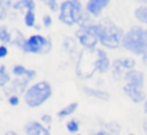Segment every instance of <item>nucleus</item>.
Instances as JSON below:
<instances>
[{"instance_id": "nucleus-1", "label": "nucleus", "mask_w": 147, "mask_h": 135, "mask_svg": "<svg viewBox=\"0 0 147 135\" xmlns=\"http://www.w3.org/2000/svg\"><path fill=\"white\" fill-rule=\"evenodd\" d=\"M124 34V29L109 17L100 18L96 22V36L99 46H102L104 50H119L121 47Z\"/></svg>"}, {"instance_id": "nucleus-2", "label": "nucleus", "mask_w": 147, "mask_h": 135, "mask_svg": "<svg viewBox=\"0 0 147 135\" xmlns=\"http://www.w3.org/2000/svg\"><path fill=\"white\" fill-rule=\"evenodd\" d=\"M121 47L131 55L142 57L147 51V28L142 25L131 26L125 31Z\"/></svg>"}, {"instance_id": "nucleus-3", "label": "nucleus", "mask_w": 147, "mask_h": 135, "mask_svg": "<svg viewBox=\"0 0 147 135\" xmlns=\"http://www.w3.org/2000/svg\"><path fill=\"white\" fill-rule=\"evenodd\" d=\"M52 85L48 81L42 79L31 83L28 91L22 96V100L26 104V107L31 108V109H36V108H40L42 105H45L52 97Z\"/></svg>"}, {"instance_id": "nucleus-4", "label": "nucleus", "mask_w": 147, "mask_h": 135, "mask_svg": "<svg viewBox=\"0 0 147 135\" xmlns=\"http://www.w3.org/2000/svg\"><path fill=\"white\" fill-rule=\"evenodd\" d=\"M85 13V5L80 0H63L60 1V11H59V21L63 25L72 28L78 26L81 17Z\"/></svg>"}, {"instance_id": "nucleus-5", "label": "nucleus", "mask_w": 147, "mask_h": 135, "mask_svg": "<svg viewBox=\"0 0 147 135\" xmlns=\"http://www.w3.org/2000/svg\"><path fill=\"white\" fill-rule=\"evenodd\" d=\"M52 50V40L50 36L42 35V34H31L29 38H26L24 43L22 51L26 55H47Z\"/></svg>"}, {"instance_id": "nucleus-6", "label": "nucleus", "mask_w": 147, "mask_h": 135, "mask_svg": "<svg viewBox=\"0 0 147 135\" xmlns=\"http://www.w3.org/2000/svg\"><path fill=\"white\" fill-rule=\"evenodd\" d=\"M74 38L78 42L80 47H82L83 50L89 51V52H95L98 50L99 46V40L98 36L95 34H92L91 31L86 30L82 28H77L74 31Z\"/></svg>"}, {"instance_id": "nucleus-7", "label": "nucleus", "mask_w": 147, "mask_h": 135, "mask_svg": "<svg viewBox=\"0 0 147 135\" xmlns=\"http://www.w3.org/2000/svg\"><path fill=\"white\" fill-rule=\"evenodd\" d=\"M95 55H96V58H95V61L92 62L94 72L98 73V74H106V73L111 72L112 60L109 58L107 51L104 50V48L99 47L95 51Z\"/></svg>"}, {"instance_id": "nucleus-8", "label": "nucleus", "mask_w": 147, "mask_h": 135, "mask_svg": "<svg viewBox=\"0 0 147 135\" xmlns=\"http://www.w3.org/2000/svg\"><path fill=\"white\" fill-rule=\"evenodd\" d=\"M31 83L26 78H13L12 82L4 88V94L7 96L17 95V96H24Z\"/></svg>"}, {"instance_id": "nucleus-9", "label": "nucleus", "mask_w": 147, "mask_h": 135, "mask_svg": "<svg viewBox=\"0 0 147 135\" xmlns=\"http://www.w3.org/2000/svg\"><path fill=\"white\" fill-rule=\"evenodd\" d=\"M109 4H111L109 0H89V1L85 4V11L94 19H96V18L102 17L104 9L108 8Z\"/></svg>"}, {"instance_id": "nucleus-10", "label": "nucleus", "mask_w": 147, "mask_h": 135, "mask_svg": "<svg viewBox=\"0 0 147 135\" xmlns=\"http://www.w3.org/2000/svg\"><path fill=\"white\" fill-rule=\"evenodd\" d=\"M122 81L125 82V85H130V86H134V87H138L143 90L144 83H146V77H144V73L142 70L134 69V70L125 72Z\"/></svg>"}, {"instance_id": "nucleus-11", "label": "nucleus", "mask_w": 147, "mask_h": 135, "mask_svg": "<svg viewBox=\"0 0 147 135\" xmlns=\"http://www.w3.org/2000/svg\"><path fill=\"white\" fill-rule=\"evenodd\" d=\"M122 91L134 104H143L146 101L147 96H146V92L142 88H138V87H134V86H130V85H124L122 87Z\"/></svg>"}, {"instance_id": "nucleus-12", "label": "nucleus", "mask_w": 147, "mask_h": 135, "mask_svg": "<svg viewBox=\"0 0 147 135\" xmlns=\"http://www.w3.org/2000/svg\"><path fill=\"white\" fill-rule=\"evenodd\" d=\"M25 135H52L50 127L45 126L40 121H29L24 125Z\"/></svg>"}, {"instance_id": "nucleus-13", "label": "nucleus", "mask_w": 147, "mask_h": 135, "mask_svg": "<svg viewBox=\"0 0 147 135\" xmlns=\"http://www.w3.org/2000/svg\"><path fill=\"white\" fill-rule=\"evenodd\" d=\"M83 94L89 97H94V99L102 100V101H108L111 99V94L107 90H103L99 87H90V86H83L82 87Z\"/></svg>"}, {"instance_id": "nucleus-14", "label": "nucleus", "mask_w": 147, "mask_h": 135, "mask_svg": "<svg viewBox=\"0 0 147 135\" xmlns=\"http://www.w3.org/2000/svg\"><path fill=\"white\" fill-rule=\"evenodd\" d=\"M111 73H112L113 79H116V81H121L122 78H124L125 70H124V68H122V58L121 57H117V58H115V60H112Z\"/></svg>"}, {"instance_id": "nucleus-15", "label": "nucleus", "mask_w": 147, "mask_h": 135, "mask_svg": "<svg viewBox=\"0 0 147 135\" xmlns=\"http://www.w3.org/2000/svg\"><path fill=\"white\" fill-rule=\"evenodd\" d=\"M78 103L77 101H73V103H69L68 105H65V107H63L60 110L57 112V118L60 120H65L68 118V117H72L73 114L77 112L78 109Z\"/></svg>"}, {"instance_id": "nucleus-16", "label": "nucleus", "mask_w": 147, "mask_h": 135, "mask_svg": "<svg viewBox=\"0 0 147 135\" xmlns=\"http://www.w3.org/2000/svg\"><path fill=\"white\" fill-rule=\"evenodd\" d=\"M100 125H102V129L106 130L107 132H109V134L112 135H120L122 131V127L121 125H120V122L115 121V120H112V121H100Z\"/></svg>"}, {"instance_id": "nucleus-17", "label": "nucleus", "mask_w": 147, "mask_h": 135, "mask_svg": "<svg viewBox=\"0 0 147 135\" xmlns=\"http://www.w3.org/2000/svg\"><path fill=\"white\" fill-rule=\"evenodd\" d=\"M61 46H63V50L65 51L67 53H69L70 56L74 55L76 52H77L78 50V42L76 40L74 36H67V38H64V40H63V43H61Z\"/></svg>"}, {"instance_id": "nucleus-18", "label": "nucleus", "mask_w": 147, "mask_h": 135, "mask_svg": "<svg viewBox=\"0 0 147 135\" xmlns=\"http://www.w3.org/2000/svg\"><path fill=\"white\" fill-rule=\"evenodd\" d=\"M26 38L25 35H24L22 31H20L18 29H14L13 31H12V43L11 46H14L16 48H18V50H21L24 46V43H25Z\"/></svg>"}, {"instance_id": "nucleus-19", "label": "nucleus", "mask_w": 147, "mask_h": 135, "mask_svg": "<svg viewBox=\"0 0 147 135\" xmlns=\"http://www.w3.org/2000/svg\"><path fill=\"white\" fill-rule=\"evenodd\" d=\"M12 43V31H9L8 26L1 25L0 26V44L8 46Z\"/></svg>"}, {"instance_id": "nucleus-20", "label": "nucleus", "mask_w": 147, "mask_h": 135, "mask_svg": "<svg viewBox=\"0 0 147 135\" xmlns=\"http://www.w3.org/2000/svg\"><path fill=\"white\" fill-rule=\"evenodd\" d=\"M11 82H12V78H11L9 72L7 70V66L4 64L0 65V87L5 88Z\"/></svg>"}, {"instance_id": "nucleus-21", "label": "nucleus", "mask_w": 147, "mask_h": 135, "mask_svg": "<svg viewBox=\"0 0 147 135\" xmlns=\"http://www.w3.org/2000/svg\"><path fill=\"white\" fill-rule=\"evenodd\" d=\"M65 127H67L68 132L72 135H77L80 134V130H81V122L78 118H72L65 124Z\"/></svg>"}, {"instance_id": "nucleus-22", "label": "nucleus", "mask_w": 147, "mask_h": 135, "mask_svg": "<svg viewBox=\"0 0 147 135\" xmlns=\"http://www.w3.org/2000/svg\"><path fill=\"white\" fill-rule=\"evenodd\" d=\"M24 25L29 29H34L36 26V14L35 12H25L24 13Z\"/></svg>"}, {"instance_id": "nucleus-23", "label": "nucleus", "mask_w": 147, "mask_h": 135, "mask_svg": "<svg viewBox=\"0 0 147 135\" xmlns=\"http://www.w3.org/2000/svg\"><path fill=\"white\" fill-rule=\"evenodd\" d=\"M28 70L29 69L25 65H22V64H16V65H13V68H12V75L16 78H25Z\"/></svg>"}, {"instance_id": "nucleus-24", "label": "nucleus", "mask_w": 147, "mask_h": 135, "mask_svg": "<svg viewBox=\"0 0 147 135\" xmlns=\"http://www.w3.org/2000/svg\"><path fill=\"white\" fill-rule=\"evenodd\" d=\"M122 58V68L125 72L137 69V61L134 57H121Z\"/></svg>"}, {"instance_id": "nucleus-25", "label": "nucleus", "mask_w": 147, "mask_h": 135, "mask_svg": "<svg viewBox=\"0 0 147 135\" xmlns=\"http://www.w3.org/2000/svg\"><path fill=\"white\" fill-rule=\"evenodd\" d=\"M46 5L52 13H59L60 11V1L57 0H46Z\"/></svg>"}, {"instance_id": "nucleus-26", "label": "nucleus", "mask_w": 147, "mask_h": 135, "mask_svg": "<svg viewBox=\"0 0 147 135\" xmlns=\"http://www.w3.org/2000/svg\"><path fill=\"white\" fill-rule=\"evenodd\" d=\"M22 7L25 12H35L36 3L34 0H22Z\"/></svg>"}, {"instance_id": "nucleus-27", "label": "nucleus", "mask_w": 147, "mask_h": 135, "mask_svg": "<svg viewBox=\"0 0 147 135\" xmlns=\"http://www.w3.org/2000/svg\"><path fill=\"white\" fill-rule=\"evenodd\" d=\"M52 121H53V118H52V116H51L50 113H43L40 116V122L45 126H47V127H50L51 125H52Z\"/></svg>"}, {"instance_id": "nucleus-28", "label": "nucleus", "mask_w": 147, "mask_h": 135, "mask_svg": "<svg viewBox=\"0 0 147 135\" xmlns=\"http://www.w3.org/2000/svg\"><path fill=\"white\" fill-rule=\"evenodd\" d=\"M20 103H21V96H17V95H11L8 96V104L11 107H18Z\"/></svg>"}, {"instance_id": "nucleus-29", "label": "nucleus", "mask_w": 147, "mask_h": 135, "mask_svg": "<svg viewBox=\"0 0 147 135\" xmlns=\"http://www.w3.org/2000/svg\"><path fill=\"white\" fill-rule=\"evenodd\" d=\"M53 24V19H52V16L51 14H45L42 17V25L45 28H51Z\"/></svg>"}, {"instance_id": "nucleus-30", "label": "nucleus", "mask_w": 147, "mask_h": 135, "mask_svg": "<svg viewBox=\"0 0 147 135\" xmlns=\"http://www.w3.org/2000/svg\"><path fill=\"white\" fill-rule=\"evenodd\" d=\"M36 77H38V73H36V70L35 69H29L28 70V73H26V79L29 81V82H34V81L36 79Z\"/></svg>"}, {"instance_id": "nucleus-31", "label": "nucleus", "mask_w": 147, "mask_h": 135, "mask_svg": "<svg viewBox=\"0 0 147 135\" xmlns=\"http://www.w3.org/2000/svg\"><path fill=\"white\" fill-rule=\"evenodd\" d=\"M9 55V48L8 46H4V44H0V60L8 57Z\"/></svg>"}, {"instance_id": "nucleus-32", "label": "nucleus", "mask_w": 147, "mask_h": 135, "mask_svg": "<svg viewBox=\"0 0 147 135\" xmlns=\"http://www.w3.org/2000/svg\"><path fill=\"white\" fill-rule=\"evenodd\" d=\"M12 11H14V12H24V13H25L24 7H22V0L13 1V8H12Z\"/></svg>"}, {"instance_id": "nucleus-33", "label": "nucleus", "mask_w": 147, "mask_h": 135, "mask_svg": "<svg viewBox=\"0 0 147 135\" xmlns=\"http://www.w3.org/2000/svg\"><path fill=\"white\" fill-rule=\"evenodd\" d=\"M8 16H9V11L7 8L0 11V21H5V19L8 18Z\"/></svg>"}, {"instance_id": "nucleus-34", "label": "nucleus", "mask_w": 147, "mask_h": 135, "mask_svg": "<svg viewBox=\"0 0 147 135\" xmlns=\"http://www.w3.org/2000/svg\"><path fill=\"white\" fill-rule=\"evenodd\" d=\"M90 135H112V134H109V132H107L106 130L100 129V130H98V131L92 132V134H90Z\"/></svg>"}, {"instance_id": "nucleus-35", "label": "nucleus", "mask_w": 147, "mask_h": 135, "mask_svg": "<svg viewBox=\"0 0 147 135\" xmlns=\"http://www.w3.org/2000/svg\"><path fill=\"white\" fill-rule=\"evenodd\" d=\"M142 129H143V132L147 135V118H144L142 121Z\"/></svg>"}, {"instance_id": "nucleus-36", "label": "nucleus", "mask_w": 147, "mask_h": 135, "mask_svg": "<svg viewBox=\"0 0 147 135\" xmlns=\"http://www.w3.org/2000/svg\"><path fill=\"white\" fill-rule=\"evenodd\" d=\"M4 135H21V134H18V132L14 131V130H8V131L4 132Z\"/></svg>"}, {"instance_id": "nucleus-37", "label": "nucleus", "mask_w": 147, "mask_h": 135, "mask_svg": "<svg viewBox=\"0 0 147 135\" xmlns=\"http://www.w3.org/2000/svg\"><path fill=\"white\" fill-rule=\"evenodd\" d=\"M141 58H142V62H143L144 65H147V51L143 53V56H142Z\"/></svg>"}, {"instance_id": "nucleus-38", "label": "nucleus", "mask_w": 147, "mask_h": 135, "mask_svg": "<svg viewBox=\"0 0 147 135\" xmlns=\"http://www.w3.org/2000/svg\"><path fill=\"white\" fill-rule=\"evenodd\" d=\"M142 105H143V113L147 116V99H146V101H144Z\"/></svg>"}, {"instance_id": "nucleus-39", "label": "nucleus", "mask_w": 147, "mask_h": 135, "mask_svg": "<svg viewBox=\"0 0 147 135\" xmlns=\"http://www.w3.org/2000/svg\"><path fill=\"white\" fill-rule=\"evenodd\" d=\"M4 8H5V1L0 0V11H1V9H4Z\"/></svg>"}, {"instance_id": "nucleus-40", "label": "nucleus", "mask_w": 147, "mask_h": 135, "mask_svg": "<svg viewBox=\"0 0 147 135\" xmlns=\"http://www.w3.org/2000/svg\"><path fill=\"white\" fill-rule=\"evenodd\" d=\"M34 29H35V30L38 31V34H39V31H40V25H38V24H36V26H35Z\"/></svg>"}, {"instance_id": "nucleus-41", "label": "nucleus", "mask_w": 147, "mask_h": 135, "mask_svg": "<svg viewBox=\"0 0 147 135\" xmlns=\"http://www.w3.org/2000/svg\"><path fill=\"white\" fill-rule=\"evenodd\" d=\"M142 4H146V5H147V0H144V1H142Z\"/></svg>"}, {"instance_id": "nucleus-42", "label": "nucleus", "mask_w": 147, "mask_h": 135, "mask_svg": "<svg viewBox=\"0 0 147 135\" xmlns=\"http://www.w3.org/2000/svg\"><path fill=\"white\" fill-rule=\"evenodd\" d=\"M129 135H134V134H129Z\"/></svg>"}, {"instance_id": "nucleus-43", "label": "nucleus", "mask_w": 147, "mask_h": 135, "mask_svg": "<svg viewBox=\"0 0 147 135\" xmlns=\"http://www.w3.org/2000/svg\"><path fill=\"white\" fill-rule=\"evenodd\" d=\"M77 135H81V134H77Z\"/></svg>"}]
</instances>
